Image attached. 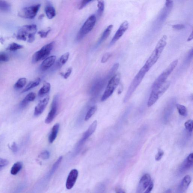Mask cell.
<instances>
[{
    "mask_svg": "<svg viewBox=\"0 0 193 193\" xmlns=\"http://www.w3.org/2000/svg\"><path fill=\"white\" fill-rule=\"evenodd\" d=\"M167 36L166 35L162 36L156 44L152 53L150 55L149 58L147 60L144 65L143 66L148 71L157 62L159 59L167 44Z\"/></svg>",
    "mask_w": 193,
    "mask_h": 193,
    "instance_id": "cell-1",
    "label": "cell"
},
{
    "mask_svg": "<svg viewBox=\"0 0 193 193\" xmlns=\"http://www.w3.org/2000/svg\"><path fill=\"white\" fill-rule=\"evenodd\" d=\"M37 30V26L35 24L23 26L18 30L16 38L19 40L33 42L35 40V36Z\"/></svg>",
    "mask_w": 193,
    "mask_h": 193,
    "instance_id": "cell-2",
    "label": "cell"
},
{
    "mask_svg": "<svg viewBox=\"0 0 193 193\" xmlns=\"http://www.w3.org/2000/svg\"><path fill=\"white\" fill-rule=\"evenodd\" d=\"M148 72L146 68L143 66V67L140 70L139 72H138V73L135 76L131 85L129 87L126 95H125L123 100L124 103H126L129 100L133 92L136 90L137 88L139 85L140 83H141L147 72Z\"/></svg>",
    "mask_w": 193,
    "mask_h": 193,
    "instance_id": "cell-3",
    "label": "cell"
},
{
    "mask_svg": "<svg viewBox=\"0 0 193 193\" xmlns=\"http://www.w3.org/2000/svg\"><path fill=\"white\" fill-rule=\"evenodd\" d=\"M178 63V60H176L171 63L167 68L160 75L153 83L152 89L156 90L159 88L166 81L168 77L172 73Z\"/></svg>",
    "mask_w": 193,
    "mask_h": 193,
    "instance_id": "cell-4",
    "label": "cell"
},
{
    "mask_svg": "<svg viewBox=\"0 0 193 193\" xmlns=\"http://www.w3.org/2000/svg\"><path fill=\"white\" fill-rule=\"evenodd\" d=\"M121 75L119 73L115 74L110 78L109 81L104 93L101 98V101H105L113 95L115 89L120 83Z\"/></svg>",
    "mask_w": 193,
    "mask_h": 193,
    "instance_id": "cell-5",
    "label": "cell"
},
{
    "mask_svg": "<svg viewBox=\"0 0 193 193\" xmlns=\"http://www.w3.org/2000/svg\"><path fill=\"white\" fill-rule=\"evenodd\" d=\"M54 45V42H51L50 43L44 46L40 49L34 53L32 58L33 63H36L40 61L44 60L48 57L52 52Z\"/></svg>",
    "mask_w": 193,
    "mask_h": 193,
    "instance_id": "cell-6",
    "label": "cell"
},
{
    "mask_svg": "<svg viewBox=\"0 0 193 193\" xmlns=\"http://www.w3.org/2000/svg\"><path fill=\"white\" fill-rule=\"evenodd\" d=\"M96 22V17L95 15L90 16L86 21L79 30L77 36V40H80L84 36L91 31Z\"/></svg>",
    "mask_w": 193,
    "mask_h": 193,
    "instance_id": "cell-7",
    "label": "cell"
},
{
    "mask_svg": "<svg viewBox=\"0 0 193 193\" xmlns=\"http://www.w3.org/2000/svg\"><path fill=\"white\" fill-rule=\"evenodd\" d=\"M41 6L40 4H38L23 8L19 11L18 15L25 19H33L37 15Z\"/></svg>",
    "mask_w": 193,
    "mask_h": 193,
    "instance_id": "cell-8",
    "label": "cell"
},
{
    "mask_svg": "<svg viewBox=\"0 0 193 193\" xmlns=\"http://www.w3.org/2000/svg\"><path fill=\"white\" fill-rule=\"evenodd\" d=\"M97 125V120H95L89 127L88 130L84 133L83 137L77 145L75 151V154H78L85 142L95 132L96 129Z\"/></svg>",
    "mask_w": 193,
    "mask_h": 193,
    "instance_id": "cell-9",
    "label": "cell"
},
{
    "mask_svg": "<svg viewBox=\"0 0 193 193\" xmlns=\"http://www.w3.org/2000/svg\"><path fill=\"white\" fill-rule=\"evenodd\" d=\"M59 95H56L53 99L50 111H49L48 115L46 118L45 123L46 124L50 123L55 118L58 108Z\"/></svg>",
    "mask_w": 193,
    "mask_h": 193,
    "instance_id": "cell-10",
    "label": "cell"
},
{
    "mask_svg": "<svg viewBox=\"0 0 193 193\" xmlns=\"http://www.w3.org/2000/svg\"><path fill=\"white\" fill-rule=\"evenodd\" d=\"M129 23L127 21H125L120 25L118 30L114 36L110 43V45L112 46L116 43L128 30L129 28Z\"/></svg>",
    "mask_w": 193,
    "mask_h": 193,
    "instance_id": "cell-11",
    "label": "cell"
},
{
    "mask_svg": "<svg viewBox=\"0 0 193 193\" xmlns=\"http://www.w3.org/2000/svg\"><path fill=\"white\" fill-rule=\"evenodd\" d=\"M176 103V100L173 98L170 100L166 105L164 108V112H163V120L164 122H168L170 118L171 115L174 111Z\"/></svg>",
    "mask_w": 193,
    "mask_h": 193,
    "instance_id": "cell-12",
    "label": "cell"
},
{
    "mask_svg": "<svg viewBox=\"0 0 193 193\" xmlns=\"http://www.w3.org/2000/svg\"><path fill=\"white\" fill-rule=\"evenodd\" d=\"M151 183L150 175L145 174L141 177L137 189L136 193H143Z\"/></svg>",
    "mask_w": 193,
    "mask_h": 193,
    "instance_id": "cell-13",
    "label": "cell"
},
{
    "mask_svg": "<svg viewBox=\"0 0 193 193\" xmlns=\"http://www.w3.org/2000/svg\"><path fill=\"white\" fill-rule=\"evenodd\" d=\"M78 171L77 169H72L70 171L66 181V187L67 189L70 190L73 187L78 178Z\"/></svg>",
    "mask_w": 193,
    "mask_h": 193,
    "instance_id": "cell-14",
    "label": "cell"
},
{
    "mask_svg": "<svg viewBox=\"0 0 193 193\" xmlns=\"http://www.w3.org/2000/svg\"><path fill=\"white\" fill-rule=\"evenodd\" d=\"M193 164V153L190 154L189 156L185 160L184 162L181 165L179 169V172L183 174L188 170L192 167Z\"/></svg>",
    "mask_w": 193,
    "mask_h": 193,
    "instance_id": "cell-15",
    "label": "cell"
},
{
    "mask_svg": "<svg viewBox=\"0 0 193 193\" xmlns=\"http://www.w3.org/2000/svg\"><path fill=\"white\" fill-rule=\"evenodd\" d=\"M49 99V97H47L40 101L34 110V115L35 116H38L42 114L48 104Z\"/></svg>",
    "mask_w": 193,
    "mask_h": 193,
    "instance_id": "cell-16",
    "label": "cell"
},
{
    "mask_svg": "<svg viewBox=\"0 0 193 193\" xmlns=\"http://www.w3.org/2000/svg\"><path fill=\"white\" fill-rule=\"evenodd\" d=\"M56 57L51 56L44 59L40 66V70L42 71H45L48 70L55 63Z\"/></svg>",
    "mask_w": 193,
    "mask_h": 193,
    "instance_id": "cell-17",
    "label": "cell"
},
{
    "mask_svg": "<svg viewBox=\"0 0 193 193\" xmlns=\"http://www.w3.org/2000/svg\"><path fill=\"white\" fill-rule=\"evenodd\" d=\"M191 181L192 179L190 176L187 175L185 176L181 181L176 193H184L185 192L190 184Z\"/></svg>",
    "mask_w": 193,
    "mask_h": 193,
    "instance_id": "cell-18",
    "label": "cell"
},
{
    "mask_svg": "<svg viewBox=\"0 0 193 193\" xmlns=\"http://www.w3.org/2000/svg\"><path fill=\"white\" fill-rule=\"evenodd\" d=\"M36 98V94L34 92H30L28 94L25 98L21 102L20 106L21 108H25L29 102L33 101Z\"/></svg>",
    "mask_w": 193,
    "mask_h": 193,
    "instance_id": "cell-19",
    "label": "cell"
},
{
    "mask_svg": "<svg viewBox=\"0 0 193 193\" xmlns=\"http://www.w3.org/2000/svg\"><path fill=\"white\" fill-rule=\"evenodd\" d=\"M161 96L157 90H152L148 100L147 105L149 107L154 105Z\"/></svg>",
    "mask_w": 193,
    "mask_h": 193,
    "instance_id": "cell-20",
    "label": "cell"
},
{
    "mask_svg": "<svg viewBox=\"0 0 193 193\" xmlns=\"http://www.w3.org/2000/svg\"><path fill=\"white\" fill-rule=\"evenodd\" d=\"M59 126L60 125L57 123L53 127L49 136L48 141L49 143H52L53 142L56 138L59 132Z\"/></svg>",
    "mask_w": 193,
    "mask_h": 193,
    "instance_id": "cell-21",
    "label": "cell"
},
{
    "mask_svg": "<svg viewBox=\"0 0 193 193\" xmlns=\"http://www.w3.org/2000/svg\"><path fill=\"white\" fill-rule=\"evenodd\" d=\"M113 28V25H110L107 27L106 29L104 31L103 34L101 36V38L98 41V44H100L102 42H104L108 38L109 36L110 35V33H111Z\"/></svg>",
    "mask_w": 193,
    "mask_h": 193,
    "instance_id": "cell-22",
    "label": "cell"
},
{
    "mask_svg": "<svg viewBox=\"0 0 193 193\" xmlns=\"http://www.w3.org/2000/svg\"><path fill=\"white\" fill-rule=\"evenodd\" d=\"M45 13L47 17L49 19H52L55 17L56 11L53 6L48 5L46 6Z\"/></svg>",
    "mask_w": 193,
    "mask_h": 193,
    "instance_id": "cell-23",
    "label": "cell"
},
{
    "mask_svg": "<svg viewBox=\"0 0 193 193\" xmlns=\"http://www.w3.org/2000/svg\"><path fill=\"white\" fill-rule=\"evenodd\" d=\"M41 81V79L38 78L36 79L35 80L30 82L28 84V85L26 86L25 88L22 91V93L29 91L31 90V89L37 87L38 85H39Z\"/></svg>",
    "mask_w": 193,
    "mask_h": 193,
    "instance_id": "cell-24",
    "label": "cell"
},
{
    "mask_svg": "<svg viewBox=\"0 0 193 193\" xmlns=\"http://www.w3.org/2000/svg\"><path fill=\"white\" fill-rule=\"evenodd\" d=\"M22 167L23 163L21 161H18L15 163L11 168V174L13 176L16 175L22 169Z\"/></svg>",
    "mask_w": 193,
    "mask_h": 193,
    "instance_id": "cell-25",
    "label": "cell"
},
{
    "mask_svg": "<svg viewBox=\"0 0 193 193\" xmlns=\"http://www.w3.org/2000/svg\"><path fill=\"white\" fill-rule=\"evenodd\" d=\"M62 156H60L56 161L53 165L52 167L51 168L50 171H49L48 173V176L49 178L51 177L52 175H53L54 173L56 171L59 166H60L61 163L62 162Z\"/></svg>",
    "mask_w": 193,
    "mask_h": 193,
    "instance_id": "cell-26",
    "label": "cell"
},
{
    "mask_svg": "<svg viewBox=\"0 0 193 193\" xmlns=\"http://www.w3.org/2000/svg\"><path fill=\"white\" fill-rule=\"evenodd\" d=\"M51 85L49 83L46 82L44 83L42 88L39 91L38 95L39 96L42 97L48 93L51 89Z\"/></svg>",
    "mask_w": 193,
    "mask_h": 193,
    "instance_id": "cell-27",
    "label": "cell"
},
{
    "mask_svg": "<svg viewBox=\"0 0 193 193\" xmlns=\"http://www.w3.org/2000/svg\"><path fill=\"white\" fill-rule=\"evenodd\" d=\"M11 9V5L7 1H0V11L5 12H8Z\"/></svg>",
    "mask_w": 193,
    "mask_h": 193,
    "instance_id": "cell-28",
    "label": "cell"
},
{
    "mask_svg": "<svg viewBox=\"0 0 193 193\" xmlns=\"http://www.w3.org/2000/svg\"><path fill=\"white\" fill-rule=\"evenodd\" d=\"M69 56H70V53L69 52H67L63 54L59 59L58 65L59 67H61L63 65H65L68 60Z\"/></svg>",
    "mask_w": 193,
    "mask_h": 193,
    "instance_id": "cell-29",
    "label": "cell"
},
{
    "mask_svg": "<svg viewBox=\"0 0 193 193\" xmlns=\"http://www.w3.org/2000/svg\"><path fill=\"white\" fill-rule=\"evenodd\" d=\"M26 83V79L24 77L19 79L14 85V88L16 90L22 88Z\"/></svg>",
    "mask_w": 193,
    "mask_h": 193,
    "instance_id": "cell-30",
    "label": "cell"
},
{
    "mask_svg": "<svg viewBox=\"0 0 193 193\" xmlns=\"http://www.w3.org/2000/svg\"><path fill=\"white\" fill-rule=\"evenodd\" d=\"M176 106L179 114L181 116H186L187 115V110L185 106L179 104H176Z\"/></svg>",
    "mask_w": 193,
    "mask_h": 193,
    "instance_id": "cell-31",
    "label": "cell"
},
{
    "mask_svg": "<svg viewBox=\"0 0 193 193\" xmlns=\"http://www.w3.org/2000/svg\"><path fill=\"white\" fill-rule=\"evenodd\" d=\"M23 48L22 45H21V44L13 42L10 44L7 49V50L11 51V52H14V51L22 49Z\"/></svg>",
    "mask_w": 193,
    "mask_h": 193,
    "instance_id": "cell-32",
    "label": "cell"
},
{
    "mask_svg": "<svg viewBox=\"0 0 193 193\" xmlns=\"http://www.w3.org/2000/svg\"><path fill=\"white\" fill-rule=\"evenodd\" d=\"M97 110V107L96 106H93L91 107L88 110V112L87 113L86 115L85 120V121H88L91 118L95 112Z\"/></svg>",
    "mask_w": 193,
    "mask_h": 193,
    "instance_id": "cell-33",
    "label": "cell"
},
{
    "mask_svg": "<svg viewBox=\"0 0 193 193\" xmlns=\"http://www.w3.org/2000/svg\"><path fill=\"white\" fill-rule=\"evenodd\" d=\"M97 7L98 10L97 11V15L98 16H101L103 13L105 9V3L103 1H98L97 4Z\"/></svg>",
    "mask_w": 193,
    "mask_h": 193,
    "instance_id": "cell-34",
    "label": "cell"
},
{
    "mask_svg": "<svg viewBox=\"0 0 193 193\" xmlns=\"http://www.w3.org/2000/svg\"><path fill=\"white\" fill-rule=\"evenodd\" d=\"M193 122L192 120H189L186 122L184 124V126L185 127L186 130L189 132L192 133L193 131Z\"/></svg>",
    "mask_w": 193,
    "mask_h": 193,
    "instance_id": "cell-35",
    "label": "cell"
},
{
    "mask_svg": "<svg viewBox=\"0 0 193 193\" xmlns=\"http://www.w3.org/2000/svg\"><path fill=\"white\" fill-rule=\"evenodd\" d=\"M51 31V29L50 28H48L46 30H41L38 32V34H39V35L42 38H45L47 37L49 33Z\"/></svg>",
    "mask_w": 193,
    "mask_h": 193,
    "instance_id": "cell-36",
    "label": "cell"
},
{
    "mask_svg": "<svg viewBox=\"0 0 193 193\" xmlns=\"http://www.w3.org/2000/svg\"><path fill=\"white\" fill-rule=\"evenodd\" d=\"M9 57L7 54L4 52L0 53V63L9 61Z\"/></svg>",
    "mask_w": 193,
    "mask_h": 193,
    "instance_id": "cell-37",
    "label": "cell"
},
{
    "mask_svg": "<svg viewBox=\"0 0 193 193\" xmlns=\"http://www.w3.org/2000/svg\"><path fill=\"white\" fill-rule=\"evenodd\" d=\"M112 54L110 52H106L105 54H104L103 56L102 57L101 62L102 63L104 64L106 63L110 57H111Z\"/></svg>",
    "mask_w": 193,
    "mask_h": 193,
    "instance_id": "cell-38",
    "label": "cell"
},
{
    "mask_svg": "<svg viewBox=\"0 0 193 193\" xmlns=\"http://www.w3.org/2000/svg\"><path fill=\"white\" fill-rule=\"evenodd\" d=\"M164 152L163 150L161 149L158 150V153L155 156V160L156 161H159L160 160L161 158H162L163 155H164Z\"/></svg>",
    "mask_w": 193,
    "mask_h": 193,
    "instance_id": "cell-39",
    "label": "cell"
},
{
    "mask_svg": "<svg viewBox=\"0 0 193 193\" xmlns=\"http://www.w3.org/2000/svg\"><path fill=\"white\" fill-rule=\"evenodd\" d=\"M50 156V154L48 151H45L41 153L40 157L43 160L48 159Z\"/></svg>",
    "mask_w": 193,
    "mask_h": 193,
    "instance_id": "cell-40",
    "label": "cell"
},
{
    "mask_svg": "<svg viewBox=\"0 0 193 193\" xmlns=\"http://www.w3.org/2000/svg\"><path fill=\"white\" fill-rule=\"evenodd\" d=\"M119 66V64L118 63H115L113 66V67L112 68L111 70H110L109 73L110 76L113 75L115 73V72L118 70Z\"/></svg>",
    "mask_w": 193,
    "mask_h": 193,
    "instance_id": "cell-41",
    "label": "cell"
},
{
    "mask_svg": "<svg viewBox=\"0 0 193 193\" xmlns=\"http://www.w3.org/2000/svg\"><path fill=\"white\" fill-rule=\"evenodd\" d=\"M92 1H81V2H80V5L79 6V10H82L86 6H87V5L89 3L92 2Z\"/></svg>",
    "mask_w": 193,
    "mask_h": 193,
    "instance_id": "cell-42",
    "label": "cell"
},
{
    "mask_svg": "<svg viewBox=\"0 0 193 193\" xmlns=\"http://www.w3.org/2000/svg\"><path fill=\"white\" fill-rule=\"evenodd\" d=\"M9 164V161L7 160L0 158V168L7 166Z\"/></svg>",
    "mask_w": 193,
    "mask_h": 193,
    "instance_id": "cell-43",
    "label": "cell"
},
{
    "mask_svg": "<svg viewBox=\"0 0 193 193\" xmlns=\"http://www.w3.org/2000/svg\"><path fill=\"white\" fill-rule=\"evenodd\" d=\"M72 70V67L69 68L68 69L65 73V74H63L62 75L63 76L64 78L66 79L68 78V77H70L71 74Z\"/></svg>",
    "mask_w": 193,
    "mask_h": 193,
    "instance_id": "cell-44",
    "label": "cell"
},
{
    "mask_svg": "<svg viewBox=\"0 0 193 193\" xmlns=\"http://www.w3.org/2000/svg\"><path fill=\"white\" fill-rule=\"evenodd\" d=\"M10 149L13 152L15 153L17 152L18 150V147L17 145L16 142H13L12 145L10 147Z\"/></svg>",
    "mask_w": 193,
    "mask_h": 193,
    "instance_id": "cell-45",
    "label": "cell"
},
{
    "mask_svg": "<svg viewBox=\"0 0 193 193\" xmlns=\"http://www.w3.org/2000/svg\"><path fill=\"white\" fill-rule=\"evenodd\" d=\"M185 26L183 24H176L172 26L173 29H176V30H181L184 29Z\"/></svg>",
    "mask_w": 193,
    "mask_h": 193,
    "instance_id": "cell-46",
    "label": "cell"
},
{
    "mask_svg": "<svg viewBox=\"0 0 193 193\" xmlns=\"http://www.w3.org/2000/svg\"><path fill=\"white\" fill-rule=\"evenodd\" d=\"M153 187H154V183H153L152 181L151 183H150L149 187L147 188V189L145 191L144 193H151V191H152Z\"/></svg>",
    "mask_w": 193,
    "mask_h": 193,
    "instance_id": "cell-47",
    "label": "cell"
},
{
    "mask_svg": "<svg viewBox=\"0 0 193 193\" xmlns=\"http://www.w3.org/2000/svg\"><path fill=\"white\" fill-rule=\"evenodd\" d=\"M116 193H126L121 189L118 188L116 190Z\"/></svg>",
    "mask_w": 193,
    "mask_h": 193,
    "instance_id": "cell-48",
    "label": "cell"
},
{
    "mask_svg": "<svg viewBox=\"0 0 193 193\" xmlns=\"http://www.w3.org/2000/svg\"><path fill=\"white\" fill-rule=\"evenodd\" d=\"M192 39H193V33L192 32V33H191V34L190 36H189L188 38L187 41H190L191 40H192Z\"/></svg>",
    "mask_w": 193,
    "mask_h": 193,
    "instance_id": "cell-49",
    "label": "cell"
},
{
    "mask_svg": "<svg viewBox=\"0 0 193 193\" xmlns=\"http://www.w3.org/2000/svg\"><path fill=\"white\" fill-rule=\"evenodd\" d=\"M164 193H171V191L170 189L168 190L167 191H166V192Z\"/></svg>",
    "mask_w": 193,
    "mask_h": 193,
    "instance_id": "cell-50",
    "label": "cell"
}]
</instances>
